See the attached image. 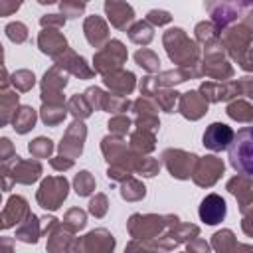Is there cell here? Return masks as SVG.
<instances>
[{
  "label": "cell",
  "mask_w": 253,
  "mask_h": 253,
  "mask_svg": "<svg viewBox=\"0 0 253 253\" xmlns=\"http://www.w3.org/2000/svg\"><path fill=\"white\" fill-rule=\"evenodd\" d=\"M180 219L176 215H140L134 213L128 219V233L134 237V241H154L160 235H164L170 227L178 225Z\"/></svg>",
  "instance_id": "6da1fadb"
},
{
  "label": "cell",
  "mask_w": 253,
  "mask_h": 253,
  "mask_svg": "<svg viewBox=\"0 0 253 253\" xmlns=\"http://www.w3.org/2000/svg\"><path fill=\"white\" fill-rule=\"evenodd\" d=\"M162 42H164V47H166L168 57L174 63H178L180 67L190 69V67H194L198 63V59H200V47L196 45V42H192L186 36V32L182 28H170L164 34Z\"/></svg>",
  "instance_id": "7a4b0ae2"
},
{
  "label": "cell",
  "mask_w": 253,
  "mask_h": 253,
  "mask_svg": "<svg viewBox=\"0 0 253 253\" xmlns=\"http://www.w3.org/2000/svg\"><path fill=\"white\" fill-rule=\"evenodd\" d=\"M227 152L231 168L241 176L253 178V125L243 126L235 132Z\"/></svg>",
  "instance_id": "3957f363"
},
{
  "label": "cell",
  "mask_w": 253,
  "mask_h": 253,
  "mask_svg": "<svg viewBox=\"0 0 253 253\" xmlns=\"http://www.w3.org/2000/svg\"><path fill=\"white\" fill-rule=\"evenodd\" d=\"M219 42H221L223 49L229 53V57L235 59L243 67L245 65V59H247V53L251 49L253 32L247 26L237 24V26H231V28L223 30L219 34Z\"/></svg>",
  "instance_id": "277c9868"
},
{
  "label": "cell",
  "mask_w": 253,
  "mask_h": 253,
  "mask_svg": "<svg viewBox=\"0 0 253 253\" xmlns=\"http://www.w3.org/2000/svg\"><path fill=\"white\" fill-rule=\"evenodd\" d=\"M126 47L123 45V42L119 40H111L105 47H101L95 57H93V63H95V71H99L101 75H107V73H113V71H119L123 67V63L126 61Z\"/></svg>",
  "instance_id": "5b68a950"
},
{
  "label": "cell",
  "mask_w": 253,
  "mask_h": 253,
  "mask_svg": "<svg viewBox=\"0 0 253 253\" xmlns=\"http://www.w3.org/2000/svg\"><path fill=\"white\" fill-rule=\"evenodd\" d=\"M113 249H115V237L107 229L99 227L83 237L73 239L69 253H113Z\"/></svg>",
  "instance_id": "8992f818"
},
{
  "label": "cell",
  "mask_w": 253,
  "mask_h": 253,
  "mask_svg": "<svg viewBox=\"0 0 253 253\" xmlns=\"http://www.w3.org/2000/svg\"><path fill=\"white\" fill-rule=\"evenodd\" d=\"M69 192V184L63 176H49L47 180L42 182L40 190H38V204L43 210H57L63 200L67 198Z\"/></svg>",
  "instance_id": "52a82bcc"
},
{
  "label": "cell",
  "mask_w": 253,
  "mask_h": 253,
  "mask_svg": "<svg viewBox=\"0 0 253 253\" xmlns=\"http://www.w3.org/2000/svg\"><path fill=\"white\" fill-rule=\"evenodd\" d=\"M162 162L166 164L168 172L172 178H178V180H188L196 168V162H198V156L196 154H190V152H184L180 148H168L162 152Z\"/></svg>",
  "instance_id": "ba28073f"
},
{
  "label": "cell",
  "mask_w": 253,
  "mask_h": 253,
  "mask_svg": "<svg viewBox=\"0 0 253 253\" xmlns=\"http://www.w3.org/2000/svg\"><path fill=\"white\" fill-rule=\"evenodd\" d=\"M67 85L65 73H61V67H51L45 71L43 81H42V101L43 105H63L61 91Z\"/></svg>",
  "instance_id": "9c48e42d"
},
{
  "label": "cell",
  "mask_w": 253,
  "mask_h": 253,
  "mask_svg": "<svg viewBox=\"0 0 253 253\" xmlns=\"http://www.w3.org/2000/svg\"><path fill=\"white\" fill-rule=\"evenodd\" d=\"M223 174V162L221 158L217 156H204V158H198L196 162V168L192 172V178L198 186H213L219 176Z\"/></svg>",
  "instance_id": "30bf717a"
},
{
  "label": "cell",
  "mask_w": 253,
  "mask_h": 253,
  "mask_svg": "<svg viewBox=\"0 0 253 253\" xmlns=\"http://www.w3.org/2000/svg\"><path fill=\"white\" fill-rule=\"evenodd\" d=\"M87 136V128L81 121H73L71 126L67 128L65 136L59 142V156H67V158H77L83 150V142Z\"/></svg>",
  "instance_id": "8fae6325"
},
{
  "label": "cell",
  "mask_w": 253,
  "mask_h": 253,
  "mask_svg": "<svg viewBox=\"0 0 253 253\" xmlns=\"http://www.w3.org/2000/svg\"><path fill=\"white\" fill-rule=\"evenodd\" d=\"M202 97L208 103H219V101H229L235 95L241 93L239 89V81H206L200 87Z\"/></svg>",
  "instance_id": "7c38bea8"
},
{
  "label": "cell",
  "mask_w": 253,
  "mask_h": 253,
  "mask_svg": "<svg viewBox=\"0 0 253 253\" xmlns=\"http://www.w3.org/2000/svg\"><path fill=\"white\" fill-rule=\"evenodd\" d=\"M233 136H235V132H233L231 126H227L225 123H211V125L206 128V132H204V136H202V142H204L206 148H210V150H213V152H219V150L229 148Z\"/></svg>",
  "instance_id": "4fadbf2b"
},
{
  "label": "cell",
  "mask_w": 253,
  "mask_h": 253,
  "mask_svg": "<svg viewBox=\"0 0 253 253\" xmlns=\"http://www.w3.org/2000/svg\"><path fill=\"white\" fill-rule=\"evenodd\" d=\"M38 45H40V49H42L43 53L51 55L53 59L61 57V55L69 49L65 36H63L61 32L53 30V28H43V30L40 32V36H38Z\"/></svg>",
  "instance_id": "5bb4252c"
},
{
  "label": "cell",
  "mask_w": 253,
  "mask_h": 253,
  "mask_svg": "<svg viewBox=\"0 0 253 253\" xmlns=\"http://www.w3.org/2000/svg\"><path fill=\"white\" fill-rule=\"evenodd\" d=\"M105 14L111 22V26H115L117 30L128 32L130 24L134 22V10L130 4L126 2H105Z\"/></svg>",
  "instance_id": "9a60e30c"
},
{
  "label": "cell",
  "mask_w": 253,
  "mask_h": 253,
  "mask_svg": "<svg viewBox=\"0 0 253 253\" xmlns=\"http://www.w3.org/2000/svg\"><path fill=\"white\" fill-rule=\"evenodd\" d=\"M178 111L182 117L190 119V121H198L206 115L208 111V101L202 97L200 91H188L180 95V103H178Z\"/></svg>",
  "instance_id": "2e32d148"
},
{
  "label": "cell",
  "mask_w": 253,
  "mask_h": 253,
  "mask_svg": "<svg viewBox=\"0 0 253 253\" xmlns=\"http://www.w3.org/2000/svg\"><path fill=\"white\" fill-rule=\"evenodd\" d=\"M225 200L217 194H208L200 204V219L208 225H215L225 217Z\"/></svg>",
  "instance_id": "e0dca14e"
},
{
  "label": "cell",
  "mask_w": 253,
  "mask_h": 253,
  "mask_svg": "<svg viewBox=\"0 0 253 253\" xmlns=\"http://www.w3.org/2000/svg\"><path fill=\"white\" fill-rule=\"evenodd\" d=\"M83 32H85L87 42L93 47H99L101 49V47H105L111 42L109 40V26H107V22L101 16H89V18H85Z\"/></svg>",
  "instance_id": "ac0fdd59"
},
{
  "label": "cell",
  "mask_w": 253,
  "mask_h": 253,
  "mask_svg": "<svg viewBox=\"0 0 253 253\" xmlns=\"http://www.w3.org/2000/svg\"><path fill=\"white\" fill-rule=\"evenodd\" d=\"M103 83L111 89L113 95L123 97V95L132 93V89L136 87V77H134L130 71L119 69V71H113V73L103 75Z\"/></svg>",
  "instance_id": "d6986e66"
},
{
  "label": "cell",
  "mask_w": 253,
  "mask_h": 253,
  "mask_svg": "<svg viewBox=\"0 0 253 253\" xmlns=\"http://www.w3.org/2000/svg\"><path fill=\"white\" fill-rule=\"evenodd\" d=\"M132 109H134V115H136L134 123H136L138 128H144V130H152L154 132L160 126V121L156 117V107L146 97L144 99H136L132 103Z\"/></svg>",
  "instance_id": "ffe728a7"
},
{
  "label": "cell",
  "mask_w": 253,
  "mask_h": 253,
  "mask_svg": "<svg viewBox=\"0 0 253 253\" xmlns=\"http://www.w3.org/2000/svg\"><path fill=\"white\" fill-rule=\"evenodd\" d=\"M229 194H233L239 202V210L245 211L253 204V178L251 176H235L227 182Z\"/></svg>",
  "instance_id": "44dd1931"
},
{
  "label": "cell",
  "mask_w": 253,
  "mask_h": 253,
  "mask_svg": "<svg viewBox=\"0 0 253 253\" xmlns=\"http://www.w3.org/2000/svg\"><path fill=\"white\" fill-rule=\"evenodd\" d=\"M42 174V164L36 160H22L20 156L14 158V168H12V180L20 184H32L40 178Z\"/></svg>",
  "instance_id": "7402d4cb"
},
{
  "label": "cell",
  "mask_w": 253,
  "mask_h": 253,
  "mask_svg": "<svg viewBox=\"0 0 253 253\" xmlns=\"http://www.w3.org/2000/svg\"><path fill=\"white\" fill-rule=\"evenodd\" d=\"M55 65L61 67V69H67L69 73H73V75H77L81 79L93 77V69H89V65L85 63V59L81 55H77L75 51H71V49H67L61 57H57L55 59Z\"/></svg>",
  "instance_id": "603a6c76"
},
{
  "label": "cell",
  "mask_w": 253,
  "mask_h": 253,
  "mask_svg": "<svg viewBox=\"0 0 253 253\" xmlns=\"http://www.w3.org/2000/svg\"><path fill=\"white\" fill-rule=\"evenodd\" d=\"M47 251L49 253H69L71 249V243H73V237H71V231L69 229H63L61 225L51 233L47 235Z\"/></svg>",
  "instance_id": "cb8c5ba5"
},
{
  "label": "cell",
  "mask_w": 253,
  "mask_h": 253,
  "mask_svg": "<svg viewBox=\"0 0 253 253\" xmlns=\"http://www.w3.org/2000/svg\"><path fill=\"white\" fill-rule=\"evenodd\" d=\"M154 132L152 130H144V128H136L130 136V150L138 152V154H146L150 150H154Z\"/></svg>",
  "instance_id": "d4e9b609"
},
{
  "label": "cell",
  "mask_w": 253,
  "mask_h": 253,
  "mask_svg": "<svg viewBox=\"0 0 253 253\" xmlns=\"http://www.w3.org/2000/svg\"><path fill=\"white\" fill-rule=\"evenodd\" d=\"M12 125H14V130L20 132V134L32 130L34 125H36V111L32 107H26V105L20 107L12 117Z\"/></svg>",
  "instance_id": "484cf974"
},
{
  "label": "cell",
  "mask_w": 253,
  "mask_h": 253,
  "mask_svg": "<svg viewBox=\"0 0 253 253\" xmlns=\"http://www.w3.org/2000/svg\"><path fill=\"white\" fill-rule=\"evenodd\" d=\"M40 233H42L40 221H38V217L34 213H30V217L26 221H22L20 229L16 231V239H20L24 243H36L38 237H40Z\"/></svg>",
  "instance_id": "4316f807"
},
{
  "label": "cell",
  "mask_w": 253,
  "mask_h": 253,
  "mask_svg": "<svg viewBox=\"0 0 253 253\" xmlns=\"http://www.w3.org/2000/svg\"><path fill=\"white\" fill-rule=\"evenodd\" d=\"M128 38H130V42H134L138 45H148L152 42V38H154L152 26L148 22H142V20L140 22H134L128 28Z\"/></svg>",
  "instance_id": "83f0119b"
},
{
  "label": "cell",
  "mask_w": 253,
  "mask_h": 253,
  "mask_svg": "<svg viewBox=\"0 0 253 253\" xmlns=\"http://www.w3.org/2000/svg\"><path fill=\"white\" fill-rule=\"evenodd\" d=\"M227 115L233 119V121H239V123H251L253 125V107L247 103V101H231L227 105Z\"/></svg>",
  "instance_id": "f1b7e54d"
},
{
  "label": "cell",
  "mask_w": 253,
  "mask_h": 253,
  "mask_svg": "<svg viewBox=\"0 0 253 253\" xmlns=\"http://www.w3.org/2000/svg\"><path fill=\"white\" fill-rule=\"evenodd\" d=\"M148 97H154L156 103H158V107H160L162 111H166V113H172L174 107H176V101H180V93H176V91H172V89H164V87L154 89Z\"/></svg>",
  "instance_id": "f546056e"
},
{
  "label": "cell",
  "mask_w": 253,
  "mask_h": 253,
  "mask_svg": "<svg viewBox=\"0 0 253 253\" xmlns=\"http://www.w3.org/2000/svg\"><path fill=\"white\" fill-rule=\"evenodd\" d=\"M235 245H237V239L231 229H221V231L213 233V237H211V247L217 253H231Z\"/></svg>",
  "instance_id": "4dcf8cb0"
},
{
  "label": "cell",
  "mask_w": 253,
  "mask_h": 253,
  "mask_svg": "<svg viewBox=\"0 0 253 253\" xmlns=\"http://www.w3.org/2000/svg\"><path fill=\"white\" fill-rule=\"evenodd\" d=\"M144 194H146L144 184L138 182V180H134V178L125 180L123 186H121V196H123L126 202H138V200L144 198Z\"/></svg>",
  "instance_id": "1f68e13d"
},
{
  "label": "cell",
  "mask_w": 253,
  "mask_h": 253,
  "mask_svg": "<svg viewBox=\"0 0 253 253\" xmlns=\"http://www.w3.org/2000/svg\"><path fill=\"white\" fill-rule=\"evenodd\" d=\"M67 111H71V115L75 117V121H83L91 115L93 107L89 105V101L85 99V95H73L67 103Z\"/></svg>",
  "instance_id": "d6a6232c"
},
{
  "label": "cell",
  "mask_w": 253,
  "mask_h": 253,
  "mask_svg": "<svg viewBox=\"0 0 253 253\" xmlns=\"http://www.w3.org/2000/svg\"><path fill=\"white\" fill-rule=\"evenodd\" d=\"M134 61H136L144 71H148V73H154V71L160 69V59H158V55H156L154 51L146 49V47H142V49H138V51L134 53Z\"/></svg>",
  "instance_id": "836d02e7"
},
{
  "label": "cell",
  "mask_w": 253,
  "mask_h": 253,
  "mask_svg": "<svg viewBox=\"0 0 253 253\" xmlns=\"http://www.w3.org/2000/svg\"><path fill=\"white\" fill-rule=\"evenodd\" d=\"M85 223H87V215H85V211L79 210V208H71V210L65 213V217H63V227L69 229L71 233L83 229Z\"/></svg>",
  "instance_id": "e575fe53"
},
{
  "label": "cell",
  "mask_w": 253,
  "mask_h": 253,
  "mask_svg": "<svg viewBox=\"0 0 253 253\" xmlns=\"http://www.w3.org/2000/svg\"><path fill=\"white\" fill-rule=\"evenodd\" d=\"M65 107L63 105H43L42 107V121L47 126H55L65 119Z\"/></svg>",
  "instance_id": "d590c367"
},
{
  "label": "cell",
  "mask_w": 253,
  "mask_h": 253,
  "mask_svg": "<svg viewBox=\"0 0 253 253\" xmlns=\"http://www.w3.org/2000/svg\"><path fill=\"white\" fill-rule=\"evenodd\" d=\"M73 186H75V192L77 196H89L93 190H95V178L91 176V172L87 170H81L75 180H73Z\"/></svg>",
  "instance_id": "8d00e7d4"
},
{
  "label": "cell",
  "mask_w": 253,
  "mask_h": 253,
  "mask_svg": "<svg viewBox=\"0 0 253 253\" xmlns=\"http://www.w3.org/2000/svg\"><path fill=\"white\" fill-rule=\"evenodd\" d=\"M217 38H219V32L213 26V22H200L196 26V40L202 42L204 45L210 43V42H213V40H217Z\"/></svg>",
  "instance_id": "74e56055"
},
{
  "label": "cell",
  "mask_w": 253,
  "mask_h": 253,
  "mask_svg": "<svg viewBox=\"0 0 253 253\" xmlns=\"http://www.w3.org/2000/svg\"><path fill=\"white\" fill-rule=\"evenodd\" d=\"M28 148H30L32 156H36V158H47V156L51 154V150H53V144H51L49 138L40 136V138L32 140V142L28 144Z\"/></svg>",
  "instance_id": "f35d334b"
},
{
  "label": "cell",
  "mask_w": 253,
  "mask_h": 253,
  "mask_svg": "<svg viewBox=\"0 0 253 253\" xmlns=\"http://www.w3.org/2000/svg\"><path fill=\"white\" fill-rule=\"evenodd\" d=\"M6 36L14 42V43H24L28 40V28L22 22H10L6 26Z\"/></svg>",
  "instance_id": "ab89813d"
},
{
  "label": "cell",
  "mask_w": 253,
  "mask_h": 253,
  "mask_svg": "<svg viewBox=\"0 0 253 253\" xmlns=\"http://www.w3.org/2000/svg\"><path fill=\"white\" fill-rule=\"evenodd\" d=\"M158 170H160V162H158V160L148 158V156H140L134 172H138V174H142V176H148V178H150V176L158 174Z\"/></svg>",
  "instance_id": "60d3db41"
},
{
  "label": "cell",
  "mask_w": 253,
  "mask_h": 253,
  "mask_svg": "<svg viewBox=\"0 0 253 253\" xmlns=\"http://www.w3.org/2000/svg\"><path fill=\"white\" fill-rule=\"evenodd\" d=\"M34 83H36V77H34L32 71L20 69V71L14 73V85H16V89H20V91H30V89L34 87Z\"/></svg>",
  "instance_id": "b9f144b4"
},
{
  "label": "cell",
  "mask_w": 253,
  "mask_h": 253,
  "mask_svg": "<svg viewBox=\"0 0 253 253\" xmlns=\"http://www.w3.org/2000/svg\"><path fill=\"white\" fill-rule=\"evenodd\" d=\"M109 128H111V132H115L117 136H123V134H126V130L130 128V119L125 117V115H115V117L109 121Z\"/></svg>",
  "instance_id": "7bdbcfd3"
},
{
  "label": "cell",
  "mask_w": 253,
  "mask_h": 253,
  "mask_svg": "<svg viewBox=\"0 0 253 253\" xmlns=\"http://www.w3.org/2000/svg\"><path fill=\"white\" fill-rule=\"evenodd\" d=\"M109 210V202H107V196L105 194H95V198L89 202V211L95 215V217H103Z\"/></svg>",
  "instance_id": "ee69618b"
},
{
  "label": "cell",
  "mask_w": 253,
  "mask_h": 253,
  "mask_svg": "<svg viewBox=\"0 0 253 253\" xmlns=\"http://www.w3.org/2000/svg\"><path fill=\"white\" fill-rule=\"evenodd\" d=\"M16 109L18 107V95H14V93H2V123L6 125L8 121H10V109Z\"/></svg>",
  "instance_id": "f6af8a7d"
},
{
  "label": "cell",
  "mask_w": 253,
  "mask_h": 253,
  "mask_svg": "<svg viewBox=\"0 0 253 253\" xmlns=\"http://www.w3.org/2000/svg\"><path fill=\"white\" fill-rule=\"evenodd\" d=\"M59 8H61V14L65 18H77L83 10H85V2H59Z\"/></svg>",
  "instance_id": "bcb514c9"
},
{
  "label": "cell",
  "mask_w": 253,
  "mask_h": 253,
  "mask_svg": "<svg viewBox=\"0 0 253 253\" xmlns=\"http://www.w3.org/2000/svg\"><path fill=\"white\" fill-rule=\"evenodd\" d=\"M172 20V16H170V12H166V10H150L148 14H146V22L148 24H154V26H164V24H168Z\"/></svg>",
  "instance_id": "7dc6e473"
},
{
  "label": "cell",
  "mask_w": 253,
  "mask_h": 253,
  "mask_svg": "<svg viewBox=\"0 0 253 253\" xmlns=\"http://www.w3.org/2000/svg\"><path fill=\"white\" fill-rule=\"evenodd\" d=\"M65 16L63 14H47V16H43L42 20H40V24L43 26V28H53V30H59L63 24H65Z\"/></svg>",
  "instance_id": "c3c4849f"
},
{
  "label": "cell",
  "mask_w": 253,
  "mask_h": 253,
  "mask_svg": "<svg viewBox=\"0 0 253 253\" xmlns=\"http://www.w3.org/2000/svg\"><path fill=\"white\" fill-rule=\"evenodd\" d=\"M241 227H243V231L249 235V237H253V204L243 211V221H241Z\"/></svg>",
  "instance_id": "681fc988"
},
{
  "label": "cell",
  "mask_w": 253,
  "mask_h": 253,
  "mask_svg": "<svg viewBox=\"0 0 253 253\" xmlns=\"http://www.w3.org/2000/svg\"><path fill=\"white\" fill-rule=\"evenodd\" d=\"M188 253H210V245L204 239L196 237V239L188 241Z\"/></svg>",
  "instance_id": "f907efd6"
},
{
  "label": "cell",
  "mask_w": 253,
  "mask_h": 253,
  "mask_svg": "<svg viewBox=\"0 0 253 253\" xmlns=\"http://www.w3.org/2000/svg\"><path fill=\"white\" fill-rule=\"evenodd\" d=\"M51 166L55 170H67L73 166V160L67 158V156H57V158H51Z\"/></svg>",
  "instance_id": "816d5d0a"
},
{
  "label": "cell",
  "mask_w": 253,
  "mask_h": 253,
  "mask_svg": "<svg viewBox=\"0 0 253 253\" xmlns=\"http://www.w3.org/2000/svg\"><path fill=\"white\" fill-rule=\"evenodd\" d=\"M239 89H241L243 95L253 99V77H241L239 79Z\"/></svg>",
  "instance_id": "f5cc1de1"
},
{
  "label": "cell",
  "mask_w": 253,
  "mask_h": 253,
  "mask_svg": "<svg viewBox=\"0 0 253 253\" xmlns=\"http://www.w3.org/2000/svg\"><path fill=\"white\" fill-rule=\"evenodd\" d=\"M125 253H158V251H154V249H146V247H142L138 241H130V243L126 245Z\"/></svg>",
  "instance_id": "db71d44e"
},
{
  "label": "cell",
  "mask_w": 253,
  "mask_h": 253,
  "mask_svg": "<svg viewBox=\"0 0 253 253\" xmlns=\"http://www.w3.org/2000/svg\"><path fill=\"white\" fill-rule=\"evenodd\" d=\"M18 8H20V2H12V4H8V2H4V0L0 2V14H2V16H8L12 10H18Z\"/></svg>",
  "instance_id": "11a10c76"
},
{
  "label": "cell",
  "mask_w": 253,
  "mask_h": 253,
  "mask_svg": "<svg viewBox=\"0 0 253 253\" xmlns=\"http://www.w3.org/2000/svg\"><path fill=\"white\" fill-rule=\"evenodd\" d=\"M231 253H253V245H245V243H237L233 247Z\"/></svg>",
  "instance_id": "9f6ffc18"
},
{
  "label": "cell",
  "mask_w": 253,
  "mask_h": 253,
  "mask_svg": "<svg viewBox=\"0 0 253 253\" xmlns=\"http://www.w3.org/2000/svg\"><path fill=\"white\" fill-rule=\"evenodd\" d=\"M243 69H247V71H253V47L249 49V53H247V59H245V65H243Z\"/></svg>",
  "instance_id": "6f0895ef"
}]
</instances>
